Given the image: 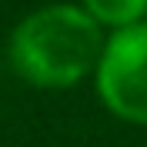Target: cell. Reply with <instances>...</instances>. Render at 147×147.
<instances>
[{"label":"cell","instance_id":"obj_1","mask_svg":"<svg viewBox=\"0 0 147 147\" xmlns=\"http://www.w3.org/2000/svg\"><path fill=\"white\" fill-rule=\"evenodd\" d=\"M20 74L37 84H70L100 54V30L84 10L54 3L20 20L10 40Z\"/></svg>","mask_w":147,"mask_h":147},{"label":"cell","instance_id":"obj_2","mask_svg":"<svg viewBox=\"0 0 147 147\" xmlns=\"http://www.w3.org/2000/svg\"><path fill=\"white\" fill-rule=\"evenodd\" d=\"M97 87L110 110L147 124V24L120 27L100 54Z\"/></svg>","mask_w":147,"mask_h":147},{"label":"cell","instance_id":"obj_3","mask_svg":"<svg viewBox=\"0 0 147 147\" xmlns=\"http://www.w3.org/2000/svg\"><path fill=\"white\" fill-rule=\"evenodd\" d=\"M87 7L107 24H124L130 27L134 20L147 10V0H87Z\"/></svg>","mask_w":147,"mask_h":147}]
</instances>
